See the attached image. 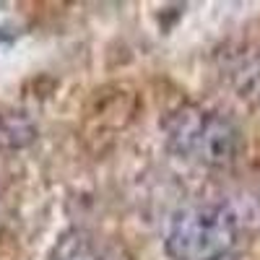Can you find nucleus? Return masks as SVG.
Returning a JSON list of instances; mask_svg holds the SVG:
<instances>
[{
	"label": "nucleus",
	"instance_id": "f257e3e1",
	"mask_svg": "<svg viewBox=\"0 0 260 260\" xmlns=\"http://www.w3.org/2000/svg\"><path fill=\"white\" fill-rule=\"evenodd\" d=\"M164 127L167 146L180 159L203 167H226L237 159L240 151V130L219 112L187 104L172 112Z\"/></svg>",
	"mask_w": 260,
	"mask_h": 260
},
{
	"label": "nucleus",
	"instance_id": "f03ea898",
	"mask_svg": "<svg viewBox=\"0 0 260 260\" xmlns=\"http://www.w3.org/2000/svg\"><path fill=\"white\" fill-rule=\"evenodd\" d=\"M237 242L234 213L216 203L180 208L164 234V250L172 260H224Z\"/></svg>",
	"mask_w": 260,
	"mask_h": 260
},
{
	"label": "nucleus",
	"instance_id": "7ed1b4c3",
	"mask_svg": "<svg viewBox=\"0 0 260 260\" xmlns=\"http://www.w3.org/2000/svg\"><path fill=\"white\" fill-rule=\"evenodd\" d=\"M50 260H99V252L89 240V234L73 229V232H65L57 240Z\"/></svg>",
	"mask_w": 260,
	"mask_h": 260
},
{
	"label": "nucleus",
	"instance_id": "20e7f679",
	"mask_svg": "<svg viewBox=\"0 0 260 260\" xmlns=\"http://www.w3.org/2000/svg\"><path fill=\"white\" fill-rule=\"evenodd\" d=\"M224 260H232V257H224Z\"/></svg>",
	"mask_w": 260,
	"mask_h": 260
}]
</instances>
